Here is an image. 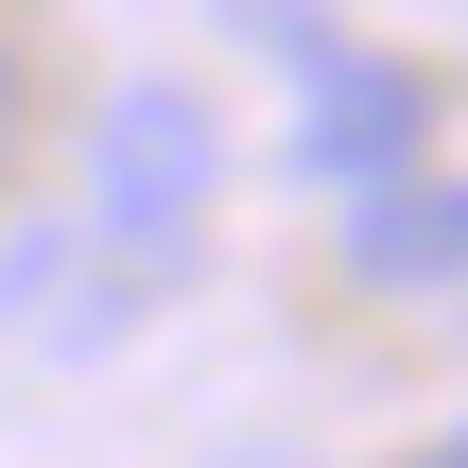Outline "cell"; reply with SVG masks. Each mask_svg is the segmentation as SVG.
I'll return each mask as SVG.
<instances>
[{
  "mask_svg": "<svg viewBox=\"0 0 468 468\" xmlns=\"http://www.w3.org/2000/svg\"><path fill=\"white\" fill-rule=\"evenodd\" d=\"M208 208H226V122H208V87L191 69H122L104 104H87V243L104 261H139V278H174L191 243H208Z\"/></svg>",
  "mask_w": 468,
  "mask_h": 468,
  "instance_id": "cell-1",
  "label": "cell"
},
{
  "mask_svg": "<svg viewBox=\"0 0 468 468\" xmlns=\"http://www.w3.org/2000/svg\"><path fill=\"white\" fill-rule=\"evenodd\" d=\"M417 69H382V52H313L295 69V174L313 191H382V174H417Z\"/></svg>",
  "mask_w": 468,
  "mask_h": 468,
  "instance_id": "cell-2",
  "label": "cell"
},
{
  "mask_svg": "<svg viewBox=\"0 0 468 468\" xmlns=\"http://www.w3.org/2000/svg\"><path fill=\"white\" fill-rule=\"evenodd\" d=\"M122 313H139V261H104L87 226H17L0 243V330H35L52 365H104Z\"/></svg>",
  "mask_w": 468,
  "mask_h": 468,
  "instance_id": "cell-3",
  "label": "cell"
},
{
  "mask_svg": "<svg viewBox=\"0 0 468 468\" xmlns=\"http://www.w3.org/2000/svg\"><path fill=\"white\" fill-rule=\"evenodd\" d=\"M347 261L382 278V295H468V174H382V191H347Z\"/></svg>",
  "mask_w": 468,
  "mask_h": 468,
  "instance_id": "cell-4",
  "label": "cell"
},
{
  "mask_svg": "<svg viewBox=\"0 0 468 468\" xmlns=\"http://www.w3.org/2000/svg\"><path fill=\"white\" fill-rule=\"evenodd\" d=\"M0 174H17V35H0Z\"/></svg>",
  "mask_w": 468,
  "mask_h": 468,
  "instance_id": "cell-5",
  "label": "cell"
},
{
  "mask_svg": "<svg viewBox=\"0 0 468 468\" xmlns=\"http://www.w3.org/2000/svg\"><path fill=\"white\" fill-rule=\"evenodd\" d=\"M417 468H468V417H452V434H434V452H417Z\"/></svg>",
  "mask_w": 468,
  "mask_h": 468,
  "instance_id": "cell-6",
  "label": "cell"
}]
</instances>
